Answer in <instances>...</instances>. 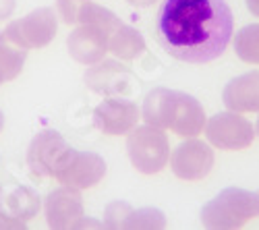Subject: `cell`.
Masks as SVG:
<instances>
[{
  "instance_id": "8",
  "label": "cell",
  "mask_w": 259,
  "mask_h": 230,
  "mask_svg": "<svg viewBox=\"0 0 259 230\" xmlns=\"http://www.w3.org/2000/svg\"><path fill=\"white\" fill-rule=\"evenodd\" d=\"M46 222L54 230L64 228H83L85 210L79 189L73 187H58L46 197Z\"/></svg>"
},
{
  "instance_id": "13",
  "label": "cell",
  "mask_w": 259,
  "mask_h": 230,
  "mask_svg": "<svg viewBox=\"0 0 259 230\" xmlns=\"http://www.w3.org/2000/svg\"><path fill=\"white\" fill-rule=\"evenodd\" d=\"M224 106L232 112H259V71L234 77L222 91Z\"/></svg>"
},
{
  "instance_id": "3",
  "label": "cell",
  "mask_w": 259,
  "mask_h": 230,
  "mask_svg": "<svg viewBox=\"0 0 259 230\" xmlns=\"http://www.w3.org/2000/svg\"><path fill=\"white\" fill-rule=\"evenodd\" d=\"M126 154L133 168L141 174H158L166 168L170 160V143L164 129L143 124L128 131L126 137Z\"/></svg>"
},
{
  "instance_id": "21",
  "label": "cell",
  "mask_w": 259,
  "mask_h": 230,
  "mask_svg": "<svg viewBox=\"0 0 259 230\" xmlns=\"http://www.w3.org/2000/svg\"><path fill=\"white\" fill-rule=\"evenodd\" d=\"M133 207L126 201H112L104 212V226L106 228H124V222Z\"/></svg>"
},
{
  "instance_id": "15",
  "label": "cell",
  "mask_w": 259,
  "mask_h": 230,
  "mask_svg": "<svg viewBox=\"0 0 259 230\" xmlns=\"http://www.w3.org/2000/svg\"><path fill=\"white\" fill-rule=\"evenodd\" d=\"M172 98H175V89L156 87L149 91L143 100V108H141L145 124H152V127H158V129H168Z\"/></svg>"
},
{
  "instance_id": "16",
  "label": "cell",
  "mask_w": 259,
  "mask_h": 230,
  "mask_svg": "<svg viewBox=\"0 0 259 230\" xmlns=\"http://www.w3.org/2000/svg\"><path fill=\"white\" fill-rule=\"evenodd\" d=\"M108 52H112L120 60H135L145 52V39L135 27L122 23L110 35V41H108Z\"/></svg>"
},
{
  "instance_id": "14",
  "label": "cell",
  "mask_w": 259,
  "mask_h": 230,
  "mask_svg": "<svg viewBox=\"0 0 259 230\" xmlns=\"http://www.w3.org/2000/svg\"><path fill=\"white\" fill-rule=\"evenodd\" d=\"M85 83L98 94H120L131 83V73L116 60H108L90 69L85 75Z\"/></svg>"
},
{
  "instance_id": "2",
  "label": "cell",
  "mask_w": 259,
  "mask_h": 230,
  "mask_svg": "<svg viewBox=\"0 0 259 230\" xmlns=\"http://www.w3.org/2000/svg\"><path fill=\"white\" fill-rule=\"evenodd\" d=\"M259 216V193L228 187L220 191L201 210V222L205 228L232 230L241 228L249 220Z\"/></svg>"
},
{
  "instance_id": "27",
  "label": "cell",
  "mask_w": 259,
  "mask_h": 230,
  "mask_svg": "<svg viewBox=\"0 0 259 230\" xmlns=\"http://www.w3.org/2000/svg\"><path fill=\"white\" fill-rule=\"evenodd\" d=\"M255 135L259 137V118H257V124H255Z\"/></svg>"
},
{
  "instance_id": "23",
  "label": "cell",
  "mask_w": 259,
  "mask_h": 230,
  "mask_svg": "<svg viewBox=\"0 0 259 230\" xmlns=\"http://www.w3.org/2000/svg\"><path fill=\"white\" fill-rule=\"evenodd\" d=\"M15 0H0V21L3 19H9L15 11Z\"/></svg>"
},
{
  "instance_id": "22",
  "label": "cell",
  "mask_w": 259,
  "mask_h": 230,
  "mask_svg": "<svg viewBox=\"0 0 259 230\" xmlns=\"http://www.w3.org/2000/svg\"><path fill=\"white\" fill-rule=\"evenodd\" d=\"M27 228V222L15 218L7 207L0 205V230H25Z\"/></svg>"
},
{
  "instance_id": "18",
  "label": "cell",
  "mask_w": 259,
  "mask_h": 230,
  "mask_svg": "<svg viewBox=\"0 0 259 230\" xmlns=\"http://www.w3.org/2000/svg\"><path fill=\"white\" fill-rule=\"evenodd\" d=\"M25 58H27V50L13 46L11 41L0 33V83L13 81L15 77H19V73L23 71Z\"/></svg>"
},
{
  "instance_id": "20",
  "label": "cell",
  "mask_w": 259,
  "mask_h": 230,
  "mask_svg": "<svg viewBox=\"0 0 259 230\" xmlns=\"http://www.w3.org/2000/svg\"><path fill=\"white\" fill-rule=\"evenodd\" d=\"M166 226V216L156 210V207H141V210H133L128 214L124 228H139V230H160Z\"/></svg>"
},
{
  "instance_id": "9",
  "label": "cell",
  "mask_w": 259,
  "mask_h": 230,
  "mask_svg": "<svg viewBox=\"0 0 259 230\" xmlns=\"http://www.w3.org/2000/svg\"><path fill=\"white\" fill-rule=\"evenodd\" d=\"M139 122L137 104L124 98H108L94 108V124L104 135H128Z\"/></svg>"
},
{
  "instance_id": "19",
  "label": "cell",
  "mask_w": 259,
  "mask_h": 230,
  "mask_svg": "<svg viewBox=\"0 0 259 230\" xmlns=\"http://www.w3.org/2000/svg\"><path fill=\"white\" fill-rule=\"evenodd\" d=\"M234 52L243 62L259 65V23H251L234 35Z\"/></svg>"
},
{
  "instance_id": "10",
  "label": "cell",
  "mask_w": 259,
  "mask_h": 230,
  "mask_svg": "<svg viewBox=\"0 0 259 230\" xmlns=\"http://www.w3.org/2000/svg\"><path fill=\"white\" fill-rule=\"evenodd\" d=\"M69 150V143L62 139V135L58 131L46 129L37 133L27 150V166L35 176L48 178L54 176V170L60 162V158L64 156V152Z\"/></svg>"
},
{
  "instance_id": "24",
  "label": "cell",
  "mask_w": 259,
  "mask_h": 230,
  "mask_svg": "<svg viewBox=\"0 0 259 230\" xmlns=\"http://www.w3.org/2000/svg\"><path fill=\"white\" fill-rule=\"evenodd\" d=\"M247 3V9L255 15V17H259V0H245Z\"/></svg>"
},
{
  "instance_id": "25",
  "label": "cell",
  "mask_w": 259,
  "mask_h": 230,
  "mask_svg": "<svg viewBox=\"0 0 259 230\" xmlns=\"http://www.w3.org/2000/svg\"><path fill=\"white\" fill-rule=\"evenodd\" d=\"M126 3L133 7H149V5H154L156 0H126Z\"/></svg>"
},
{
  "instance_id": "26",
  "label": "cell",
  "mask_w": 259,
  "mask_h": 230,
  "mask_svg": "<svg viewBox=\"0 0 259 230\" xmlns=\"http://www.w3.org/2000/svg\"><path fill=\"white\" fill-rule=\"evenodd\" d=\"M5 129V114H3V110H0V131Z\"/></svg>"
},
{
  "instance_id": "7",
  "label": "cell",
  "mask_w": 259,
  "mask_h": 230,
  "mask_svg": "<svg viewBox=\"0 0 259 230\" xmlns=\"http://www.w3.org/2000/svg\"><path fill=\"white\" fill-rule=\"evenodd\" d=\"M170 166L181 180H201L213 168V150L201 139L183 141L172 152Z\"/></svg>"
},
{
  "instance_id": "11",
  "label": "cell",
  "mask_w": 259,
  "mask_h": 230,
  "mask_svg": "<svg viewBox=\"0 0 259 230\" xmlns=\"http://www.w3.org/2000/svg\"><path fill=\"white\" fill-rule=\"evenodd\" d=\"M110 33L94 23H83L67 37V48L71 56L81 65H98L108 52Z\"/></svg>"
},
{
  "instance_id": "28",
  "label": "cell",
  "mask_w": 259,
  "mask_h": 230,
  "mask_svg": "<svg viewBox=\"0 0 259 230\" xmlns=\"http://www.w3.org/2000/svg\"><path fill=\"white\" fill-rule=\"evenodd\" d=\"M0 197H3V187H0Z\"/></svg>"
},
{
  "instance_id": "1",
  "label": "cell",
  "mask_w": 259,
  "mask_h": 230,
  "mask_svg": "<svg viewBox=\"0 0 259 230\" xmlns=\"http://www.w3.org/2000/svg\"><path fill=\"white\" fill-rule=\"evenodd\" d=\"M232 31L234 17L226 0H164L156 19L160 46L191 65L220 58Z\"/></svg>"
},
{
  "instance_id": "6",
  "label": "cell",
  "mask_w": 259,
  "mask_h": 230,
  "mask_svg": "<svg viewBox=\"0 0 259 230\" xmlns=\"http://www.w3.org/2000/svg\"><path fill=\"white\" fill-rule=\"evenodd\" d=\"M205 137L218 150H247L255 139V127L241 112H218L205 120Z\"/></svg>"
},
{
  "instance_id": "17",
  "label": "cell",
  "mask_w": 259,
  "mask_h": 230,
  "mask_svg": "<svg viewBox=\"0 0 259 230\" xmlns=\"http://www.w3.org/2000/svg\"><path fill=\"white\" fill-rule=\"evenodd\" d=\"M5 201H7V210L15 218L23 220V222L33 218L39 212V207H41V199H39L37 191L29 189V187H17V189H13L7 195Z\"/></svg>"
},
{
  "instance_id": "4",
  "label": "cell",
  "mask_w": 259,
  "mask_h": 230,
  "mask_svg": "<svg viewBox=\"0 0 259 230\" xmlns=\"http://www.w3.org/2000/svg\"><path fill=\"white\" fill-rule=\"evenodd\" d=\"M56 29H58V21L54 11L48 7H41L17 21H11L5 27L3 35L17 48L37 50L50 44L56 35Z\"/></svg>"
},
{
  "instance_id": "5",
  "label": "cell",
  "mask_w": 259,
  "mask_h": 230,
  "mask_svg": "<svg viewBox=\"0 0 259 230\" xmlns=\"http://www.w3.org/2000/svg\"><path fill=\"white\" fill-rule=\"evenodd\" d=\"M106 176V162L102 156L94 152H79L69 148L60 158L54 176L60 185L73 187V189H90V187L98 185Z\"/></svg>"
},
{
  "instance_id": "29",
  "label": "cell",
  "mask_w": 259,
  "mask_h": 230,
  "mask_svg": "<svg viewBox=\"0 0 259 230\" xmlns=\"http://www.w3.org/2000/svg\"><path fill=\"white\" fill-rule=\"evenodd\" d=\"M257 193H259V191H257Z\"/></svg>"
},
{
  "instance_id": "12",
  "label": "cell",
  "mask_w": 259,
  "mask_h": 230,
  "mask_svg": "<svg viewBox=\"0 0 259 230\" xmlns=\"http://www.w3.org/2000/svg\"><path fill=\"white\" fill-rule=\"evenodd\" d=\"M205 110L201 104L183 91H175L168 116V129L179 137H195L205 129Z\"/></svg>"
}]
</instances>
